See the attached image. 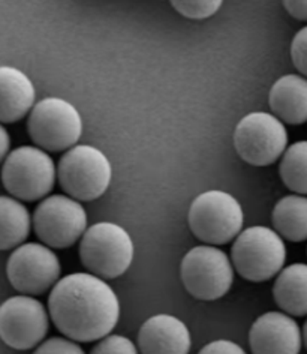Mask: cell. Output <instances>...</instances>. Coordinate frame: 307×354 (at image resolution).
Returning <instances> with one entry per match:
<instances>
[{"instance_id":"ba28073f","label":"cell","mask_w":307,"mask_h":354,"mask_svg":"<svg viewBox=\"0 0 307 354\" xmlns=\"http://www.w3.org/2000/svg\"><path fill=\"white\" fill-rule=\"evenodd\" d=\"M180 275L184 288L199 300H216L230 291L234 281L232 263L216 246H195L183 257Z\"/></svg>"},{"instance_id":"7c38bea8","label":"cell","mask_w":307,"mask_h":354,"mask_svg":"<svg viewBox=\"0 0 307 354\" xmlns=\"http://www.w3.org/2000/svg\"><path fill=\"white\" fill-rule=\"evenodd\" d=\"M48 332V314L39 300L14 296L0 305V339L14 350H30Z\"/></svg>"},{"instance_id":"52a82bcc","label":"cell","mask_w":307,"mask_h":354,"mask_svg":"<svg viewBox=\"0 0 307 354\" xmlns=\"http://www.w3.org/2000/svg\"><path fill=\"white\" fill-rule=\"evenodd\" d=\"M28 131L39 149L61 152L77 146L83 136V119L71 102L51 96L34 104Z\"/></svg>"},{"instance_id":"6da1fadb","label":"cell","mask_w":307,"mask_h":354,"mask_svg":"<svg viewBox=\"0 0 307 354\" xmlns=\"http://www.w3.org/2000/svg\"><path fill=\"white\" fill-rule=\"evenodd\" d=\"M52 323L69 339L93 342L107 338L120 318L114 290L92 273H72L52 287L48 297Z\"/></svg>"},{"instance_id":"8fae6325","label":"cell","mask_w":307,"mask_h":354,"mask_svg":"<svg viewBox=\"0 0 307 354\" xmlns=\"http://www.w3.org/2000/svg\"><path fill=\"white\" fill-rule=\"evenodd\" d=\"M61 266L59 257L48 246L24 243L11 254L6 275L11 286L24 295L39 296L60 281Z\"/></svg>"},{"instance_id":"e0dca14e","label":"cell","mask_w":307,"mask_h":354,"mask_svg":"<svg viewBox=\"0 0 307 354\" xmlns=\"http://www.w3.org/2000/svg\"><path fill=\"white\" fill-rule=\"evenodd\" d=\"M273 297L289 315H307V264L294 263L279 273Z\"/></svg>"},{"instance_id":"4316f807","label":"cell","mask_w":307,"mask_h":354,"mask_svg":"<svg viewBox=\"0 0 307 354\" xmlns=\"http://www.w3.org/2000/svg\"><path fill=\"white\" fill-rule=\"evenodd\" d=\"M11 146V140H10V134H8V131L0 125V162L6 159L5 156L8 155V150H10Z\"/></svg>"},{"instance_id":"7a4b0ae2","label":"cell","mask_w":307,"mask_h":354,"mask_svg":"<svg viewBox=\"0 0 307 354\" xmlns=\"http://www.w3.org/2000/svg\"><path fill=\"white\" fill-rule=\"evenodd\" d=\"M61 189L77 201H93L107 192L112 168L98 147L78 145L61 156L57 167Z\"/></svg>"},{"instance_id":"8992f818","label":"cell","mask_w":307,"mask_h":354,"mask_svg":"<svg viewBox=\"0 0 307 354\" xmlns=\"http://www.w3.org/2000/svg\"><path fill=\"white\" fill-rule=\"evenodd\" d=\"M57 170L51 156L39 147L21 146L6 156L2 183L17 200L37 201L55 188Z\"/></svg>"},{"instance_id":"d4e9b609","label":"cell","mask_w":307,"mask_h":354,"mask_svg":"<svg viewBox=\"0 0 307 354\" xmlns=\"http://www.w3.org/2000/svg\"><path fill=\"white\" fill-rule=\"evenodd\" d=\"M198 354H246L239 344L228 339H217L207 344Z\"/></svg>"},{"instance_id":"9a60e30c","label":"cell","mask_w":307,"mask_h":354,"mask_svg":"<svg viewBox=\"0 0 307 354\" xmlns=\"http://www.w3.org/2000/svg\"><path fill=\"white\" fill-rule=\"evenodd\" d=\"M32 80L14 66H0V123L21 120L34 107Z\"/></svg>"},{"instance_id":"5b68a950","label":"cell","mask_w":307,"mask_h":354,"mask_svg":"<svg viewBox=\"0 0 307 354\" xmlns=\"http://www.w3.org/2000/svg\"><path fill=\"white\" fill-rule=\"evenodd\" d=\"M188 223L201 242L224 245L241 233L244 215L239 201L225 191H206L192 201Z\"/></svg>"},{"instance_id":"ffe728a7","label":"cell","mask_w":307,"mask_h":354,"mask_svg":"<svg viewBox=\"0 0 307 354\" xmlns=\"http://www.w3.org/2000/svg\"><path fill=\"white\" fill-rule=\"evenodd\" d=\"M279 173L288 189L307 196V141H297L285 150Z\"/></svg>"},{"instance_id":"cb8c5ba5","label":"cell","mask_w":307,"mask_h":354,"mask_svg":"<svg viewBox=\"0 0 307 354\" xmlns=\"http://www.w3.org/2000/svg\"><path fill=\"white\" fill-rule=\"evenodd\" d=\"M33 354H84L81 347L71 339L51 338L41 344Z\"/></svg>"},{"instance_id":"9c48e42d","label":"cell","mask_w":307,"mask_h":354,"mask_svg":"<svg viewBox=\"0 0 307 354\" xmlns=\"http://www.w3.org/2000/svg\"><path fill=\"white\" fill-rule=\"evenodd\" d=\"M234 146L243 161L255 167H267L284 156L288 149V131L275 114L253 111L235 127Z\"/></svg>"},{"instance_id":"7402d4cb","label":"cell","mask_w":307,"mask_h":354,"mask_svg":"<svg viewBox=\"0 0 307 354\" xmlns=\"http://www.w3.org/2000/svg\"><path fill=\"white\" fill-rule=\"evenodd\" d=\"M92 354H139L135 344L120 335H110L95 345Z\"/></svg>"},{"instance_id":"ac0fdd59","label":"cell","mask_w":307,"mask_h":354,"mask_svg":"<svg viewBox=\"0 0 307 354\" xmlns=\"http://www.w3.org/2000/svg\"><path fill=\"white\" fill-rule=\"evenodd\" d=\"M276 233L289 242H303L307 239V197L293 194L280 198L273 209Z\"/></svg>"},{"instance_id":"603a6c76","label":"cell","mask_w":307,"mask_h":354,"mask_svg":"<svg viewBox=\"0 0 307 354\" xmlns=\"http://www.w3.org/2000/svg\"><path fill=\"white\" fill-rule=\"evenodd\" d=\"M291 59L298 73L307 78V26L295 33L291 44Z\"/></svg>"},{"instance_id":"44dd1931","label":"cell","mask_w":307,"mask_h":354,"mask_svg":"<svg viewBox=\"0 0 307 354\" xmlns=\"http://www.w3.org/2000/svg\"><path fill=\"white\" fill-rule=\"evenodd\" d=\"M174 10L192 20H206L221 10V0H179L171 2Z\"/></svg>"},{"instance_id":"30bf717a","label":"cell","mask_w":307,"mask_h":354,"mask_svg":"<svg viewBox=\"0 0 307 354\" xmlns=\"http://www.w3.org/2000/svg\"><path fill=\"white\" fill-rule=\"evenodd\" d=\"M33 228L43 245L65 250L87 232V214L80 201L66 196H51L34 209Z\"/></svg>"},{"instance_id":"d6986e66","label":"cell","mask_w":307,"mask_h":354,"mask_svg":"<svg viewBox=\"0 0 307 354\" xmlns=\"http://www.w3.org/2000/svg\"><path fill=\"white\" fill-rule=\"evenodd\" d=\"M30 214L17 198L0 196V251L19 248L30 233Z\"/></svg>"},{"instance_id":"4fadbf2b","label":"cell","mask_w":307,"mask_h":354,"mask_svg":"<svg viewBox=\"0 0 307 354\" xmlns=\"http://www.w3.org/2000/svg\"><path fill=\"white\" fill-rule=\"evenodd\" d=\"M301 344L300 326L284 313L262 314L249 332V345L253 354H300Z\"/></svg>"},{"instance_id":"83f0119b","label":"cell","mask_w":307,"mask_h":354,"mask_svg":"<svg viewBox=\"0 0 307 354\" xmlns=\"http://www.w3.org/2000/svg\"><path fill=\"white\" fill-rule=\"evenodd\" d=\"M303 342H304L306 348H307V320H306V323H304V327H303Z\"/></svg>"},{"instance_id":"484cf974","label":"cell","mask_w":307,"mask_h":354,"mask_svg":"<svg viewBox=\"0 0 307 354\" xmlns=\"http://www.w3.org/2000/svg\"><path fill=\"white\" fill-rule=\"evenodd\" d=\"M285 10L295 20L307 21V2H297V0H286L284 2Z\"/></svg>"},{"instance_id":"5bb4252c","label":"cell","mask_w":307,"mask_h":354,"mask_svg":"<svg viewBox=\"0 0 307 354\" xmlns=\"http://www.w3.org/2000/svg\"><path fill=\"white\" fill-rule=\"evenodd\" d=\"M192 336L180 318L157 314L148 318L138 332L141 354H189Z\"/></svg>"},{"instance_id":"3957f363","label":"cell","mask_w":307,"mask_h":354,"mask_svg":"<svg viewBox=\"0 0 307 354\" xmlns=\"http://www.w3.org/2000/svg\"><path fill=\"white\" fill-rule=\"evenodd\" d=\"M80 260L92 275L102 279L119 278L132 264V237L114 223L95 224L81 237Z\"/></svg>"},{"instance_id":"2e32d148","label":"cell","mask_w":307,"mask_h":354,"mask_svg":"<svg viewBox=\"0 0 307 354\" xmlns=\"http://www.w3.org/2000/svg\"><path fill=\"white\" fill-rule=\"evenodd\" d=\"M268 104L280 122L303 125L307 122V78L297 74L280 77L270 88Z\"/></svg>"},{"instance_id":"277c9868","label":"cell","mask_w":307,"mask_h":354,"mask_svg":"<svg viewBox=\"0 0 307 354\" xmlns=\"http://www.w3.org/2000/svg\"><path fill=\"white\" fill-rule=\"evenodd\" d=\"M231 257L240 277L250 282H264L284 270L286 245L276 230L255 225L237 236Z\"/></svg>"}]
</instances>
